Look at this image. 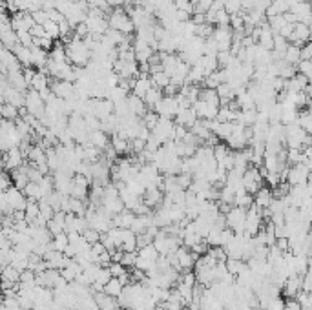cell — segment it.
Listing matches in <instances>:
<instances>
[{"label":"cell","instance_id":"obj_1","mask_svg":"<svg viewBox=\"0 0 312 310\" xmlns=\"http://www.w3.org/2000/svg\"><path fill=\"white\" fill-rule=\"evenodd\" d=\"M64 53H66L68 62L72 66H79V68H84L91 58V53L86 48V44L77 37H72V40L64 46Z\"/></svg>","mask_w":312,"mask_h":310},{"label":"cell","instance_id":"obj_2","mask_svg":"<svg viewBox=\"0 0 312 310\" xmlns=\"http://www.w3.org/2000/svg\"><path fill=\"white\" fill-rule=\"evenodd\" d=\"M108 20V28L115 29V31H120L122 35H132L135 31L134 24H132L130 17L124 11V8H113L110 11V15L106 17Z\"/></svg>","mask_w":312,"mask_h":310},{"label":"cell","instance_id":"obj_3","mask_svg":"<svg viewBox=\"0 0 312 310\" xmlns=\"http://www.w3.org/2000/svg\"><path fill=\"white\" fill-rule=\"evenodd\" d=\"M24 108L29 115H33L37 119L42 117L44 111H46V104H44V100L40 99L39 91L28 88V91L24 93Z\"/></svg>","mask_w":312,"mask_h":310},{"label":"cell","instance_id":"obj_4","mask_svg":"<svg viewBox=\"0 0 312 310\" xmlns=\"http://www.w3.org/2000/svg\"><path fill=\"white\" fill-rule=\"evenodd\" d=\"M308 177H310V168H307L303 162H299V164H292V166L288 168L285 182L288 186H301V184H307Z\"/></svg>","mask_w":312,"mask_h":310},{"label":"cell","instance_id":"obj_5","mask_svg":"<svg viewBox=\"0 0 312 310\" xmlns=\"http://www.w3.org/2000/svg\"><path fill=\"white\" fill-rule=\"evenodd\" d=\"M49 90L55 97L63 100H81L79 95L75 93V86H73V82H68V81H55L49 82Z\"/></svg>","mask_w":312,"mask_h":310},{"label":"cell","instance_id":"obj_6","mask_svg":"<svg viewBox=\"0 0 312 310\" xmlns=\"http://www.w3.org/2000/svg\"><path fill=\"white\" fill-rule=\"evenodd\" d=\"M155 113L159 115V117H168V119H172V117H175V113L179 111V106H177V100H175V95L173 97H164L159 100L157 104L154 106Z\"/></svg>","mask_w":312,"mask_h":310},{"label":"cell","instance_id":"obj_7","mask_svg":"<svg viewBox=\"0 0 312 310\" xmlns=\"http://www.w3.org/2000/svg\"><path fill=\"white\" fill-rule=\"evenodd\" d=\"M4 197H6V201H8V205H10L11 212H24L28 199L24 197L22 190L15 188V186H10V188L4 192Z\"/></svg>","mask_w":312,"mask_h":310},{"label":"cell","instance_id":"obj_8","mask_svg":"<svg viewBox=\"0 0 312 310\" xmlns=\"http://www.w3.org/2000/svg\"><path fill=\"white\" fill-rule=\"evenodd\" d=\"M113 73H117L119 79H137V75H139L137 62L120 60V58H117V60L113 62Z\"/></svg>","mask_w":312,"mask_h":310},{"label":"cell","instance_id":"obj_9","mask_svg":"<svg viewBox=\"0 0 312 310\" xmlns=\"http://www.w3.org/2000/svg\"><path fill=\"white\" fill-rule=\"evenodd\" d=\"M24 164V153L20 152V148H11L8 150V152L2 153V166L6 168V170H17V168H20Z\"/></svg>","mask_w":312,"mask_h":310},{"label":"cell","instance_id":"obj_10","mask_svg":"<svg viewBox=\"0 0 312 310\" xmlns=\"http://www.w3.org/2000/svg\"><path fill=\"white\" fill-rule=\"evenodd\" d=\"M190 108H192L194 113L197 115V119H203V120H214L217 115V106L208 104L205 100H196Z\"/></svg>","mask_w":312,"mask_h":310},{"label":"cell","instance_id":"obj_11","mask_svg":"<svg viewBox=\"0 0 312 310\" xmlns=\"http://www.w3.org/2000/svg\"><path fill=\"white\" fill-rule=\"evenodd\" d=\"M126 106H128L130 113L135 115V117H139V119H143L144 113L148 111V108H146V104L143 102V99L135 97L134 93H128V95H126Z\"/></svg>","mask_w":312,"mask_h":310},{"label":"cell","instance_id":"obj_12","mask_svg":"<svg viewBox=\"0 0 312 310\" xmlns=\"http://www.w3.org/2000/svg\"><path fill=\"white\" fill-rule=\"evenodd\" d=\"M163 192L159 190V188H146V192L143 194V203L146 206H148L150 210H154V208H157V206H161V203H163Z\"/></svg>","mask_w":312,"mask_h":310},{"label":"cell","instance_id":"obj_13","mask_svg":"<svg viewBox=\"0 0 312 310\" xmlns=\"http://www.w3.org/2000/svg\"><path fill=\"white\" fill-rule=\"evenodd\" d=\"M196 120H197V115L194 113L192 108H181V110L175 113V124H179V126H184L186 130L192 128Z\"/></svg>","mask_w":312,"mask_h":310},{"label":"cell","instance_id":"obj_14","mask_svg":"<svg viewBox=\"0 0 312 310\" xmlns=\"http://www.w3.org/2000/svg\"><path fill=\"white\" fill-rule=\"evenodd\" d=\"M4 102L15 106L17 110H20V108H24V93L19 90H15V88H11V86H8L4 90Z\"/></svg>","mask_w":312,"mask_h":310},{"label":"cell","instance_id":"obj_15","mask_svg":"<svg viewBox=\"0 0 312 310\" xmlns=\"http://www.w3.org/2000/svg\"><path fill=\"white\" fill-rule=\"evenodd\" d=\"M272 199H274L272 190H270V188H267V186H261L260 190L256 192L254 205L258 206V208H261V210H265V208H269V205L272 203Z\"/></svg>","mask_w":312,"mask_h":310},{"label":"cell","instance_id":"obj_16","mask_svg":"<svg viewBox=\"0 0 312 310\" xmlns=\"http://www.w3.org/2000/svg\"><path fill=\"white\" fill-rule=\"evenodd\" d=\"M88 144L95 146L102 152L106 146H110V137L101 130H95V132H90V135H88Z\"/></svg>","mask_w":312,"mask_h":310},{"label":"cell","instance_id":"obj_17","mask_svg":"<svg viewBox=\"0 0 312 310\" xmlns=\"http://www.w3.org/2000/svg\"><path fill=\"white\" fill-rule=\"evenodd\" d=\"M110 146L115 150L117 155H126V153H130V141L124 137H120V135H117V134L111 135Z\"/></svg>","mask_w":312,"mask_h":310},{"label":"cell","instance_id":"obj_18","mask_svg":"<svg viewBox=\"0 0 312 310\" xmlns=\"http://www.w3.org/2000/svg\"><path fill=\"white\" fill-rule=\"evenodd\" d=\"M134 217H135L134 212L126 210L124 208L120 214H117V215L111 217V223H113L115 228H130V224H132V221H134Z\"/></svg>","mask_w":312,"mask_h":310},{"label":"cell","instance_id":"obj_19","mask_svg":"<svg viewBox=\"0 0 312 310\" xmlns=\"http://www.w3.org/2000/svg\"><path fill=\"white\" fill-rule=\"evenodd\" d=\"M29 88L31 90H35V91H42V90H46V88H49V77L46 75L44 72H35V75H33V79L29 81Z\"/></svg>","mask_w":312,"mask_h":310},{"label":"cell","instance_id":"obj_20","mask_svg":"<svg viewBox=\"0 0 312 310\" xmlns=\"http://www.w3.org/2000/svg\"><path fill=\"white\" fill-rule=\"evenodd\" d=\"M0 44L4 46L6 49H10V51H13L15 46L19 44V38H17V33H15L13 29L8 28L4 29V31H0Z\"/></svg>","mask_w":312,"mask_h":310},{"label":"cell","instance_id":"obj_21","mask_svg":"<svg viewBox=\"0 0 312 310\" xmlns=\"http://www.w3.org/2000/svg\"><path fill=\"white\" fill-rule=\"evenodd\" d=\"M13 55L17 57V60H19L20 66L31 68V51H29V48L17 44V46H15V49H13Z\"/></svg>","mask_w":312,"mask_h":310},{"label":"cell","instance_id":"obj_22","mask_svg":"<svg viewBox=\"0 0 312 310\" xmlns=\"http://www.w3.org/2000/svg\"><path fill=\"white\" fill-rule=\"evenodd\" d=\"M161 99H163V90H159V88L152 86L148 91H146V95L143 97V102L146 104L148 110H154V106L157 104Z\"/></svg>","mask_w":312,"mask_h":310},{"label":"cell","instance_id":"obj_23","mask_svg":"<svg viewBox=\"0 0 312 310\" xmlns=\"http://www.w3.org/2000/svg\"><path fill=\"white\" fill-rule=\"evenodd\" d=\"M154 86L152 84V79H135L134 81V88H132V93H134L135 97H139V99H143L144 95H146V91L150 90V88Z\"/></svg>","mask_w":312,"mask_h":310},{"label":"cell","instance_id":"obj_24","mask_svg":"<svg viewBox=\"0 0 312 310\" xmlns=\"http://www.w3.org/2000/svg\"><path fill=\"white\" fill-rule=\"evenodd\" d=\"M22 194L28 201H40L42 199V190H40L39 182H28L22 188Z\"/></svg>","mask_w":312,"mask_h":310},{"label":"cell","instance_id":"obj_25","mask_svg":"<svg viewBox=\"0 0 312 310\" xmlns=\"http://www.w3.org/2000/svg\"><path fill=\"white\" fill-rule=\"evenodd\" d=\"M102 292H104L106 296H110V297H117L122 292V283L117 279V277H111L110 281L106 283L104 286H102Z\"/></svg>","mask_w":312,"mask_h":310},{"label":"cell","instance_id":"obj_26","mask_svg":"<svg viewBox=\"0 0 312 310\" xmlns=\"http://www.w3.org/2000/svg\"><path fill=\"white\" fill-rule=\"evenodd\" d=\"M197 100H205V102H208V104L217 106V108H219V97H217L216 90H210V88H203V90H199V99Z\"/></svg>","mask_w":312,"mask_h":310},{"label":"cell","instance_id":"obj_27","mask_svg":"<svg viewBox=\"0 0 312 310\" xmlns=\"http://www.w3.org/2000/svg\"><path fill=\"white\" fill-rule=\"evenodd\" d=\"M283 60L290 66H296L299 62V48L298 46H294V44H288L287 49H285V55H283Z\"/></svg>","mask_w":312,"mask_h":310},{"label":"cell","instance_id":"obj_28","mask_svg":"<svg viewBox=\"0 0 312 310\" xmlns=\"http://www.w3.org/2000/svg\"><path fill=\"white\" fill-rule=\"evenodd\" d=\"M24 217L29 224L33 223L39 217V201H28L24 208Z\"/></svg>","mask_w":312,"mask_h":310},{"label":"cell","instance_id":"obj_29","mask_svg":"<svg viewBox=\"0 0 312 310\" xmlns=\"http://www.w3.org/2000/svg\"><path fill=\"white\" fill-rule=\"evenodd\" d=\"M0 277L4 279V281H11V283H19V277H20V272L17 268H13L11 265H6V267L0 268Z\"/></svg>","mask_w":312,"mask_h":310},{"label":"cell","instance_id":"obj_30","mask_svg":"<svg viewBox=\"0 0 312 310\" xmlns=\"http://www.w3.org/2000/svg\"><path fill=\"white\" fill-rule=\"evenodd\" d=\"M68 234L66 232H60V234L53 235L51 237V248L53 250H57V252H64V248L68 246Z\"/></svg>","mask_w":312,"mask_h":310},{"label":"cell","instance_id":"obj_31","mask_svg":"<svg viewBox=\"0 0 312 310\" xmlns=\"http://www.w3.org/2000/svg\"><path fill=\"white\" fill-rule=\"evenodd\" d=\"M19 117V110L15 108V106L8 104V102H4V104H0V119H6V120H15Z\"/></svg>","mask_w":312,"mask_h":310},{"label":"cell","instance_id":"obj_32","mask_svg":"<svg viewBox=\"0 0 312 310\" xmlns=\"http://www.w3.org/2000/svg\"><path fill=\"white\" fill-rule=\"evenodd\" d=\"M150 79H152V84H154L155 88H159V90H163L166 84H170V77L164 72L154 73V75H150Z\"/></svg>","mask_w":312,"mask_h":310},{"label":"cell","instance_id":"obj_33","mask_svg":"<svg viewBox=\"0 0 312 310\" xmlns=\"http://www.w3.org/2000/svg\"><path fill=\"white\" fill-rule=\"evenodd\" d=\"M296 73L310 79L312 77V60H299L296 64Z\"/></svg>","mask_w":312,"mask_h":310},{"label":"cell","instance_id":"obj_34","mask_svg":"<svg viewBox=\"0 0 312 310\" xmlns=\"http://www.w3.org/2000/svg\"><path fill=\"white\" fill-rule=\"evenodd\" d=\"M111 279V274H110V270H108V267H101L99 268V272H97V277H95V281L93 283H97V285H101V286H104L106 283L110 281Z\"/></svg>","mask_w":312,"mask_h":310},{"label":"cell","instance_id":"obj_35","mask_svg":"<svg viewBox=\"0 0 312 310\" xmlns=\"http://www.w3.org/2000/svg\"><path fill=\"white\" fill-rule=\"evenodd\" d=\"M228 22H230V15L226 13L225 10L216 11V15H214V26H228Z\"/></svg>","mask_w":312,"mask_h":310},{"label":"cell","instance_id":"obj_36","mask_svg":"<svg viewBox=\"0 0 312 310\" xmlns=\"http://www.w3.org/2000/svg\"><path fill=\"white\" fill-rule=\"evenodd\" d=\"M108 270H110L111 277H122L124 274H128V268H124L120 263H110V265H108Z\"/></svg>","mask_w":312,"mask_h":310},{"label":"cell","instance_id":"obj_37","mask_svg":"<svg viewBox=\"0 0 312 310\" xmlns=\"http://www.w3.org/2000/svg\"><path fill=\"white\" fill-rule=\"evenodd\" d=\"M44 31H46V35H48L49 38H58V24H55V22H51V20H48V22H44L42 24Z\"/></svg>","mask_w":312,"mask_h":310},{"label":"cell","instance_id":"obj_38","mask_svg":"<svg viewBox=\"0 0 312 310\" xmlns=\"http://www.w3.org/2000/svg\"><path fill=\"white\" fill-rule=\"evenodd\" d=\"M287 162H290V164H299V162H303V153H301V150H290V148H287Z\"/></svg>","mask_w":312,"mask_h":310},{"label":"cell","instance_id":"obj_39","mask_svg":"<svg viewBox=\"0 0 312 310\" xmlns=\"http://www.w3.org/2000/svg\"><path fill=\"white\" fill-rule=\"evenodd\" d=\"M19 283H22V285H35V272L33 270H29V268L22 270V272H20V277H19Z\"/></svg>","mask_w":312,"mask_h":310},{"label":"cell","instance_id":"obj_40","mask_svg":"<svg viewBox=\"0 0 312 310\" xmlns=\"http://www.w3.org/2000/svg\"><path fill=\"white\" fill-rule=\"evenodd\" d=\"M82 237H84V241H86V243L93 244V243H97V241L101 239V234H99L97 230H93V228H86L84 232H82Z\"/></svg>","mask_w":312,"mask_h":310},{"label":"cell","instance_id":"obj_41","mask_svg":"<svg viewBox=\"0 0 312 310\" xmlns=\"http://www.w3.org/2000/svg\"><path fill=\"white\" fill-rule=\"evenodd\" d=\"M223 10H225L228 15L239 13V11H241V2H239V0H226L225 6H223Z\"/></svg>","mask_w":312,"mask_h":310},{"label":"cell","instance_id":"obj_42","mask_svg":"<svg viewBox=\"0 0 312 310\" xmlns=\"http://www.w3.org/2000/svg\"><path fill=\"white\" fill-rule=\"evenodd\" d=\"M283 306H285V297L278 296V297H274V299H270L269 305L265 306L263 310H283Z\"/></svg>","mask_w":312,"mask_h":310},{"label":"cell","instance_id":"obj_43","mask_svg":"<svg viewBox=\"0 0 312 310\" xmlns=\"http://www.w3.org/2000/svg\"><path fill=\"white\" fill-rule=\"evenodd\" d=\"M31 19H33L35 24L42 26L44 22H48V13H46L44 10H39V11H35V13H31Z\"/></svg>","mask_w":312,"mask_h":310},{"label":"cell","instance_id":"obj_44","mask_svg":"<svg viewBox=\"0 0 312 310\" xmlns=\"http://www.w3.org/2000/svg\"><path fill=\"white\" fill-rule=\"evenodd\" d=\"M310 55H312V46H310V42L303 44L301 48H299V60H310Z\"/></svg>","mask_w":312,"mask_h":310},{"label":"cell","instance_id":"obj_45","mask_svg":"<svg viewBox=\"0 0 312 310\" xmlns=\"http://www.w3.org/2000/svg\"><path fill=\"white\" fill-rule=\"evenodd\" d=\"M48 13V20H51V22H55V24H58V22H63L64 20V17H63V13L58 10H49V11H46Z\"/></svg>","mask_w":312,"mask_h":310},{"label":"cell","instance_id":"obj_46","mask_svg":"<svg viewBox=\"0 0 312 310\" xmlns=\"http://www.w3.org/2000/svg\"><path fill=\"white\" fill-rule=\"evenodd\" d=\"M29 35L33 38H42L44 35H46V31H44V28L40 24H33L31 26V29H29Z\"/></svg>","mask_w":312,"mask_h":310},{"label":"cell","instance_id":"obj_47","mask_svg":"<svg viewBox=\"0 0 312 310\" xmlns=\"http://www.w3.org/2000/svg\"><path fill=\"white\" fill-rule=\"evenodd\" d=\"M239 2H241V11H243V13H246V11H250L252 8H254L256 0H239Z\"/></svg>","mask_w":312,"mask_h":310},{"label":"cell","instance_id":"obj_48","mask_svg":"<svg viewBox=\"0 0 312 310\" xmlns=\"http://www.w3.org/2000/svg\"><path fill=\"white\" fill-rule=\"evenodd\" d=\"M0 281H2V277H0Z\"/></svg>","mask_w":312,"mask_h":310}]
</instances>
